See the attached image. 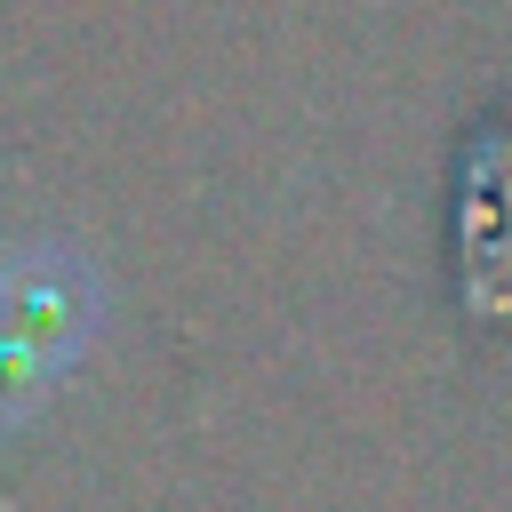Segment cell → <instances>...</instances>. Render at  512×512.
I'll return each instance as SVG.
<instances>
[{
  "instance_id": "obj_1",
  "label": "cell",
  "mask_w": 512,
  "mask_h": 512,
  "mask_svg": "<svg viewBox=\"0 0 512 512\" xmlns=\"http://www.w3.org/2000/svg\"><path fill=\"white\" fill-rule=\"evenodd\" d=\"M104 312L112 288L80 240H24L0 256V424H32L72 384Z\"/></svg>"
}]
</instances>
